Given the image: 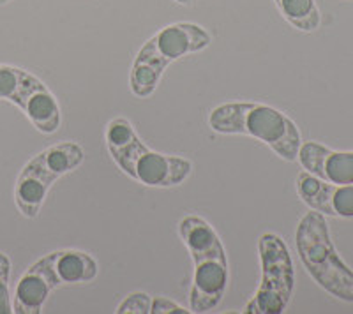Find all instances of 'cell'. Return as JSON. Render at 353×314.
<instances>
[{"label": "cell", "instance_id": "13", "mask_svg": "<svg viewBox=\"0 0 353 314\" xmlns=\"http://www.w3.org/2000/svg\"><path fill=\"white\" fill-rule=\"evenodd\" d=\"M286 21L302 32H313L320 27L321 17L314 0H274Z\"/></svg>", "mask_w": 353, "mask_h": 314}, {"label": "cell", "instance_id": "3", "mask_svg": "<svg viewBox=\"0 0 353 314\" xmlns=\"http://www.w3.org/2000/svg\"><path fill=\"white\" fill-rule=\"evenodd\" d=\"M209 127L219 134H244L260 140L274 154L295 161L302 145L297 124L279 109L261 103H226L209 115Z\"/></svg>", "mask_w": 353, "mask_h": 314}, {"label": "cell", "instance_id": "6", "mask_svg": "<svg viewBox=\"0 0 353 314\" xmlns=\"http://www.w3.org/2000/svg\"><path fill=\"white\" fill-rule=\"evenodd\" d=\"M83 161L85 150L77 141H61L34 156L23 166L14 185V203L21 216L36 219L52 185L80 168Z\"/></svg>", "mask_w": 353, "mask_h": 314}, {"label": "cell", "instance_id": "14", "mask_svg": "<svg viewBox=\"0 0 353 314\" xmlns=\"http://www.w3.org/2000/svg\"><path fill=\"white\" fill-rule=\"evenodd\" d=\"M9 278H11V260L6 253H0V314L12 313Z\"/></svg>", "mask_w": 353, "mask_h": 314}, {"label": "cell", "instance_id": "2", "mask_svg": "<svg viewBox=\"0 0 353 314\" xmlns=\"http://www.w3.org/2000/svg\"><path fill=\"white\" fill-rule=\"evenodd\" d=\"M179 235L194 263L189 309L207 313L217 307L228 288V258L219 235L200 216H185L179 222Z\"/></svg>", "mask_w": 353, "mask_h": 314}, {"label": "cell", "instance_id": "4", "mask_svg": "<svg viewBox=\"0 0 353 314\" xmlns=\"http://www.w3.org/2000/svg\"><path fill=\"white\" fill-rule=\"evenodd\" d=\"M209 45L210 34L198 23L179 21L161 28L149 41H145L134 56L129 73V89L137 97H150L172 62L201 52Z\"/></svg>", "mask_w": 353, "mask_h": 314}, {"label": "cell", "instance_id": "7", "mask_svg": "<svg viewBox=\"0 0 353 314\" xmlns=\"http://www.w3.org/2000/svg\"><path fill=\"white\" fill-rule=\"evenodd\" d=\"M261 279L256 293L245 306L248 314H279L288 307L295 284V270L285 240L263 233L258 240Z\"/></svg>", "mask_w": 353, "mask_h": 314}, {"label": "cell", "instance_id": "9", "mask_svg": "<svg viewBox=\"0 0 353 314\" xmlns=\"http://www.w3.org/2000/svg\"><path fill=\"white\" fill-rule=\"evenodd\" d=\"M297 193L311 210L332 218H353V184H330L304 169L297 175Z\"/></svg>", "mask_w": 353, "mask_h": 314}, {"label": "cell", "instance_id": "8", "mask_svg": "<svg viewBox=\"0 0 353 314\" xmlns=\"http://www.w3.org/2000/svg\"><path fill=\"white\" fill-rule=\"evenodd\" d=\"M0 101L12 103L43 134H53L62 124L61 106L52 90L32 73L0 64Z\"/></svg>", "mask_w": 353, "mask_h": 314}, {"label": "cell", "instance_id": "17", "mask_svg": "<svg viewBox=\"0 0 353 314\" xmlns=\"http://www.w3.org/2000/svg\"><path fill=\"white\" fill-rule=\"evenodd\" d=\"M175 2H179V4H182V6H191L194 0H175Z\"/></svg>", "mask_w": 353, "mask_h": 314}, {"label": "cell", "instance_id": "16", "mask_svg": "<svg viewBox=\"0 0 353 314\" xmlns=\"http://www.w3.org/2000/svg\"><path fill=\"white\" fill-rule=\"evenodd\" d=\"M150 313L152 314H189L193 313L188 307L179 306L176 302L170 300L166 297H154L152 304H150Z\"/></svg>", "mask_w": 353, "mask_h": 314}, {"label": "cell", "instance_id": "10", "mask_svg": "<svg viewBox=\"0 0 353 314\" xmlns=\"http://www.w3.org/2000/svg\"><path fill=\"white\" fill-rule=\"evenodd\" d=\"M307 174L330 184H353V150H332L318 141H302L297 156Z\"/></svg>", "mask_w": 353, "mask_h": 314}, {"label": "cell", "instance_id": "11", "mask_svg": "<svg viewBox=\"0 0 353 314\" xmlns=\"http://www.w3.org/2000/svg\"><path fill=\"white\" fill-rule=\"evenodd\" d=\"M55 288H59V284L53 274L52 258L46 254L28 266L18 281L12 295V313L39 314Z\"/></svg>", "mask_w": 353, "mask_h": 314}, {"label": "cell", "instance_id": "1", "mask_svg": "<svg viewBox=\"0 0 353 314\" xmlns=\"http://www.w3.org/2000/svg\"><path fill=\"white\" fill-rule=\"evenodd\" d=\"M106 147L115 165L132 180L149 187H175L193 171V163L149 149L131 122L117 117L106 125Z\"/></svg>", "mask_w": 353, "mask_h": 314}, {"label": "cell", "instance_id": "15", "mask_svg": "<svg viewBox=\"0 0 353 314\" xmlns=\"http://www.w3.org/2000/svg\"><path fill=\"white\" fill-rule=\"evenodd\" d=\"M150 304H152V297L143 291H137L131 293L119 304L115 313L119 314H150Z\"/></svg>", "mask_w": 353, "mask_h": 314}, {"label": "cell", "instance_id": "12", "mask_svg": "<svg viewBox=\"0 0 353 314\" xmlns=\"http://www.w3.org/2000/svg\"><path fill=\"white\" fill-rule=\"evenodd\" d=\"M57 284H85L97 278L99 266L96 260L85 251L68 249L50 254Z\"/></svg>", "mask_w": 353, "mask_h": 314}, {"label": "cell", "instance_id": "5", "mask_svg": "<svg viewBox=\"0 0 353 314\" xmlns=\"http://www.w3.org/2000/svg\"><path fill=\"white\" fill-rule=\"evenodd\" d=\"M295 244L309 275L332 297L353 304V270L339 258L325 216L309 210L295 231Z\"/></svg>", "mask_w": 353, "mask_h": 314}, {"label": "cell", "instance_id": "18", "mask_svg": "<svg viewBox=\"0 0 353 314\" xmlns=\"http://www.w3.org/2000/svg\"><path fill=\"white\" fill-rule=\"evenodd\" d=\"M8 2H11V0H0V6H4V4H8Z\"/></svg>", "mask_w": 353, "mask_h": 314}]
</instances>
